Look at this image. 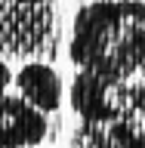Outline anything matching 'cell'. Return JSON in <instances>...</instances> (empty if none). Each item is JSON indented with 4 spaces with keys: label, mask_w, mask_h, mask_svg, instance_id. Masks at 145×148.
<instances>
[{
    "label": "cell",
    "mask_w": 145,
    "mask_h": 148,
    "mask_svg": "<svg viewBox=\"0 0 145 148\" xmlns=\"http://www.w3.org/2000/svg\"><path fill=\"white\" fill-rule=\"evenodd\" d=\"M139 77H142V83H145V68H142V74H139Z\"/></svg>",
    "instance_id": "cell-9"
},
{
    "label": "cell",
    "mask_w": 145,
    "mask_h": 148,
    "mask_svg": "<svg viewBox=\"0 0 145 148\" xmlns=\"http://www.w3.org/2000/svg\"><path fill=\"white\" fill-rule=\"evenodd\" d=\"M12 3H56V0H12Z\"/></svg>",
    "instance_id": "cell-8"
},
{
    "label": "cell",
    "mask_w": 145,
    "mask_h": 148,
    "mask_svg": "<svg viewBox=\"0 0 145 148\" xmlns=\"http://www.w3.org/2000/svg\"><path fill=\"white\" fill-rule=\"evenodd\" d=\"M0 53L16 59L56 53L53 3H12L0 0Z\"/></svg>",
    "instance_id": "cell-2"
},
{
    "label": "cell",
    "mask_w": 145,
    "mask_h": 148,
    "mask_svg": "<svg viewBox=\"0 0 145 148\" xmlns=\"http://www.w3.org/2000/svg\"><path fill=\"white\" fill-rule=\"evenodd\" d=\"M71 148H145V83L133 77V96L124 114L105 123L80 120L71 133Z\"/></svg>",
    "instance_id": "cell-3"
},
{
    "label": "cell",
    "mask_w": 145,
    "mask_h": 148,
    "mask_svg": "<svg viewBox=\"0 0 145 148\" xmlns=\"http://www.w3.org/2000/svg\"><path fill=\"white\" fill-rule=\"evenodd\" d=\"M77 71L133 80L145 68V3L93 0L77 9L68 40Z\"/></svg>",
    "instance_id": "cell-1"
},
{
    "label": "cell",
    "mask_w": 145,
    "mask_h": 148,
    "mask_svg": "<svg viewBox=\"0 0 145 148\" xmlns=\"http://www.w3.org/2000/svg\"><path fill=\"white\" fill-rule=\"evenodd\" d=\"M133 96V80H118L96 71H77L68 90L71 111L87 123H105L124 114Z\"/></svg>",
    "instance_id": "cell-4"
},
{
    "label": "cell",
    "mask_w": 145,
    "mask_h": 148,
    "mask_svg": "<svg viewBox=\"0 0 145 148\" xmlns=\"http://www.w3.org/2000/svg\"><path fill=\"white\" fill-rule=\"evenodd\" d=\"M43 139H49V114L6 92L0 99V148H37Z\"/></svg>",
    "instance_id": "cell-5"
},
{
    "label": "cell",
    "mask_w": 145,
    "mask_h": 148,
    "mask_svg": "<svg viewBox=\"0 0 145 148\" xmlns=\"http://www.w3.org/2000/svg\"><path fill=\"white\" fill-rule=\"evenodd\" d=\"M12 86H16V92L22 99H28L31 105H37L46 114L62 108V80H59L53 65L40 62V59L22 65L16 71V83Z\"/></svg>",
    "instance_id": "cell-6"
},
{
    "label": "cell",
    "mask_w": 145,
    "mask_h": 148,
    "mask_svg": "<svg viewBox=\"0 0 145 148\" xmlns=\"http://www.w3.org/2000/svg\"><path fill=\"white\" fill-rule=\"evenodd\" d=\"M12 83H16V74H12V68H9L3 59H0V99L9 92V86H12Z\"/></svg>",
    "instance_id": "cell-7"
}]
</instances>
